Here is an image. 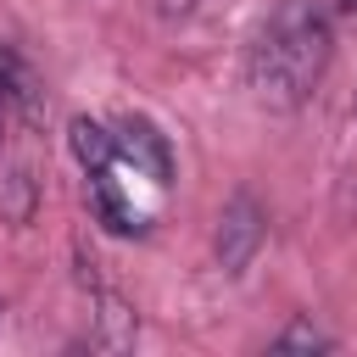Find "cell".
Wrapping results in <instances>:
<instances>
[{
  "label": "cell",
  "mask_w": 357,
  "mask_h": 357,
  "mask_svg": "<svg viewBox=\"0 0 357 357\" xmlns=\"http://www.w3.org/2000/svg\"><path fill=\"white\" fill-rule=\"evenodd\" d=\"M73 156H78L89 173H100V167L117 156V134H112L106 123H89V117H78V123H73Z\"/></svg>",
  "instance_id": "cell-4"
},
{
  "label": "cell",
  "mask_w": 357,
  "mask_h": 357,
  "mask_svg": "<svg viewBox=\"0 0 357 357\" xmlns=\"http://www.w3.org/2000/svg\"><path fill=\"white\" fill-rule=\"evenodd\" d=\"M6 112H11V106H6V89H0V134H6Z\"/></svg>",
  "instance_id": "cell-9"
},
{
  "label": "cell",
  "mask_w": 357,
  "mask_h": 357,
  "mask_svg": "<svg viewBox=\"0 0 357 357\" xmlns=\"http://www.w3.org/2000/svg\"><path fill=\"white\" fill-rule=\"evenodd\" d=\"M329 11H335V17H346V22H357V0H329Z\"/></svg>",
  "instance_id": "cell-7"
},
{
  "label": "cell",
  "mask_w": 357,
  "mask_h": 357,
  "mask_svg": "<svg viewBox=\"0 0 357 357\" xmlns=\"http://www.w3.org/2000/svg\"><path fill=\"white\" fill-rule=\"evenodd\" d=\"M329 346H335V340H329L324 329H312L307 318H296L284 335H273V351H329Z\"/></svg>",
  "instance_id": "cell-6"
},
{
  "label": "cell",
  "mask_w": 357,
  "mask_h": 357,
  "mask_svg": "<svg viewBox=\"0 0 357 357\" xmlns=\"http://www.w3.org/2000/svg\"><path fill=\"white\" fill-rule=\"evenodd\" d=\"M335 28L318 0H279L251 45V89L268 106H307L329 73Z\"/></svg>",
  "instance_id": "cell-1"
},
{
  "label": "cell",
  "mask_w": 357,
  "mask_h": 357,
  "mask_svg": "<svg viewBox=\"0 0 357 357\" xmlns=\"http://www.w3.org/2000/svg\"><path fill=\"white\" fill-rule=\"evenodd\" d=\"M33 190H39L33 173H28V167H11V173L0 178V212H6L11 223H28V218H33Z\"/></svg>",
  "instance_id": "cell-5"
},
{
  "label": "cell",
  "mask_w": 357,
  "mask_h": 357,
  "mask_svg": "<svg viewBox=\"0 0 357 357\" xmlns=\"http://www.w3.org/2000/svg\"><path fill=\"white\" fill-rule=\"evenodd\" d=\"M262 240H268V212L257 206V195L234 190L223 201V212H218V268L223 273H245L251 257L262 251Z\"/></svg>",
  "instance_id": "cell-2"
},
{
  "label": "cell",
  "mask_w": 357,
  "mask_h": 357,
  "mask_svg": "<svg viewBox=\"0 0 357 357\" xmlns=\"http://www.w3.org/2000/svg\"><path fill=\"white\" fill-rule=\"evenodd\" d=\"M134 335H139L134 307H128V301H117L112 290H100V329H95V346H106V351H128V346H134Z\"/></svg>",
  "instance_id": "cell-3"
},
{
  "label": "cell",
  "mask_w": 357,
  "mask_h": 357,
  "mask_svg": "<svg viewBox=\"0 0 357 357\" xmlns=\"http://www.w3.org/2000/svg\"><path fill=\"white\" fill-rule=\"evenodd\" d=\"M190 6H195V0H162V17H184Z\"/></svg>",
  "instance_id": "cell-8"
}]
</instances>
